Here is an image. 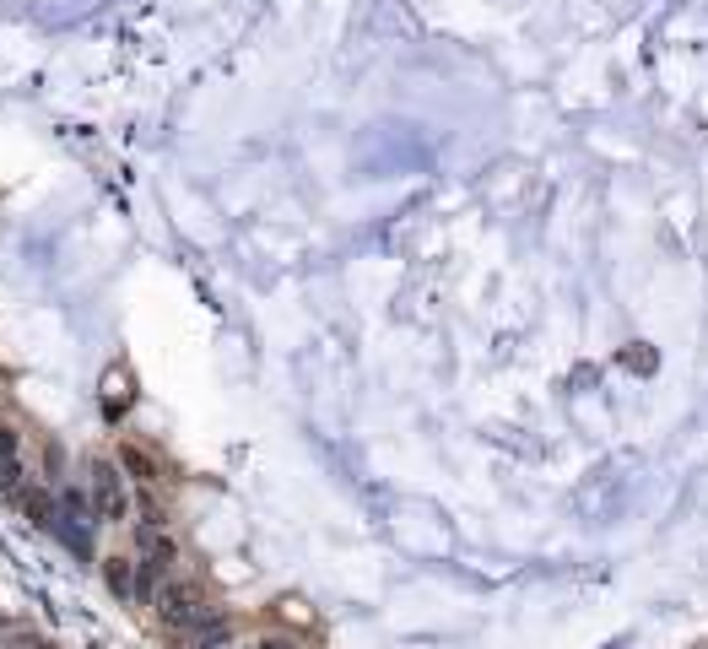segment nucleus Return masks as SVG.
Wrapping results in <instances>:
<instances>
[{
	"label": "nucleus",
	"mask_w": 708,
	"mask_h": 649,
	"mask_svg": "<svg viewBox=\"0 0 708 649\" xmlns=\"http://www.w3.org/2000/svg\"><path fill=\"white\" fill-rule=\"evenodd\" d=\"M87 498H92V509H98L103 525H125V520H130V487H125V471L109 466V460H98V466L87 471Z\"/></svg>",
	"instance_id": "obj_1"
},
{
	"label": "nucleus",
	"mask_w": 708,
	"mask_h": 649,
	"mask_svg": "<svg viewBox=\"0 0 708 649\" xmlns=\"http://www.w3.org/2000/svg\"><path fill=\"white\" fill-rule=\"evenodd\" d=\"M152 606H157V617H163L173 633H190L195 622H200V612H206L200 590H195V585H179V579H163V585H157V595H152Z\"/></svg>",
	"instance_id": "obj_2"
},
{
	"label": "nucleus",
	"mask_w": 708,
	"mask_h": 649,
	"mask_svg": "<svg viewBox=\"0 0 708 649\" xmlns=\"http://www.w3.org/2000/svg\"><path fill=\"white\" fill-rule=\"evenodd\" d=\"M136 552H141L146 563H157L163 574L179 563V547H173V536L163 531V525H136Z\"/></svg>",
	"instance_id": "obj_3"
},
{
	"label": "nucleus",
	"mask_w": 708,
	"mask_h": 649,
	"mask_svg": "<svg viewBox=\"0 0 708 649\" xmlns=\"http://www.w3.org/2000/svg\"><path fill=\"white\" fill-rule=\"evenodd\" d=\"M0 493H22V439L0 422Z\"/></svg>",
	"instance_id": "obj_4"
},
{
	"label": "nucleus",
	"mask_w": 708,
	"mask_h": 649,
	"mask_svg": "<svg viewBox=\"0 0 708 649\" xmlns=\"http://www.w3.org/2000/svg\"><path fill=\"white\" fill-rule=\"evenodd\" d=\"M65 547L76 552V558H92V525H82V520H65V514H55V525H49Z\"/></svg>",
	"instance_id": "obj_5"
},
{
	"label": "nucleus",
	"mask_w": 708,
	"mask_h": 649,
	"mask_svg": "<svg viewBox=\"0 0 708 649\" xmlns=\"http://www.w3.org/2000/svg\"><path fill=\"white\" fill-rule=\"evenodd\" d=\"M103 579H109V590L119 601H136V563L130 558H109L103 563Z\"/></svg>",
	"instance_id": "obj_6"
},
{
	"label": "nucleus",
	"mask_w": 708,
	"mask_h": 649,
	"mask_svg": "<svg viewBox=\"0 0 708 649\" xmlns=\"http://www.w3.org/2000/svg\"><path fill=\"white\" fill-rule=\"evenodd\" d=\"M17 498H22V514H28V520L38 525V531H49V525H55L60 503L49 498V493H33V487H28V493H17Z\"/></svg>",
	"instance_id": "obj_7"
},
{
	"label": "nucleus",
	"mask_w": 708,
	"mask_h": 649,
	"mask_svg": "<svg viewBox=\"0 0 708 649\" xmlns=\"http://www.w3.org/2000/svg\"><path fill=\"white\" fill-rule=\"evenodd\" d=\"M119 471H125V476H130V482H136V487H152V482H157V466H152V460L141 455L136 444H130V449H119Z\"/></svg>",
	"instance_id": "obj_8"
},
{
	"label": "nucleus",
	"mask_w": 708,
	"mask_h": 649,
	"mask_svg": "<svg viewBox=\"0 0 708 649\" xmlns=\"http://www.w3.org/2000/svg\"><path fill=\"white\" fill-rule=\"evenodd\" d=\"M0 649H49V644L38 639V633H6V639H0Z\"/></svg>",
	"instance_id": "obj_9"
},
{
	"label": "nucleus",
	"mask_w": 708,
	"mask_h": 649,
	"mask_svg": "<svg viewBox=\"0 0 708 649\" xmlns=\"http://www.w3.org/2000/svg\"><path fill=\"white\" fill-rule=\"evenodd\" d=\"M255 649H292V639H282V633H276V639H271V633H265V639H260Z\"/></svg>",
	"instance_id": "obj_10"
},
{
	"label": "nucleus",
	"mask_w": 708,
	"mask_h": 649,
	"mask_svg": "<svg viewBox=\"0 0 708 649\" xmlns=\"http://www.w3.org/2000/svg\"><path fill=\"white\" fill-rule=\"evenodd\" d=\"M195 649H233V644H227V639H211V644H195Z\"/></svg>",
	"instance_id": "obj_11"
}]
</instances>
